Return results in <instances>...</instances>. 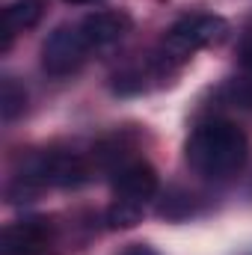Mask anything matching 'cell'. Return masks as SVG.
I'll return each mask as SVG.
<instances>
[{"label":"cell","mask_w":252,"mask_h":255,"mask_svg":"<svg viewBox=\"0 0 252 255\" xmlns=\"http://www.w3.org/2000/svg\"><path fill=\"white\" fill-rule=\"evenodd\" d=\"M229 36V21L220 15H184L178 18L160 39L157 51L151 54L148 65L154 68V74H169L175 68L187 63L190 57L202 48L220 45Z\"/></svg>","instance_id":"cell-2"},{"label":"cell","mask_w":252,"mask_h":255,"mask_svg":"<svg viewBox=\"0 0 252 255\" xmlns=\"http://www.w3.org/2000/svg\"><path fill=\"white\" fill-rule=\"evenodd\" d=\"M65 3H71V6H89V3H98V0H65Z\"/></svg>","instance_id":"cell-16"},{"label":"cell","mask_w":252,"mask_h":255,"mask_svg":"<svg viewBox=\"0 0 252 255\" xmlns=\"http://www.w3.org/2000/svg\"><path fill=\"white\" fill-rule=\"evenodd\" d=\"M157 208L154 214L166 223H181V220H190L199 214V196L193 190H184V187H166L163 193H157Z\"/></svg>","instance_id":"cell-9"},{"label":"cell","mask_w":252,"mask_h":255,"mask_svg":"<svg viewBox=\"0 0 252 255\" xmlns=\"http://www.w3.org/2000/svg\"><path fill=\"white\" fill-rule=\"evenodd\" d=\"M148 74H154V68H122L113 74V92L116 95H139L148 89Z\"/></svg>","instance_id":"cell-12"},{"label":"cell","mask_w":252,"mask_h":255,"mask_svg":"<svg viewBox=\"0 0 252 255\" xmlns=\"http://www.w3.org/2000/svg\"><path fill=\"white\" fill-rule=\"evenodd\" d=\"M190 169L208 181H226L238 175L250 157V139L244 128L229 119H208L193 128L184 145Z\"/></svg>","instance_id":"cell-1"},{"label":"cell","mask_w":252,"mask_h":255,"mask_svg":"<svg viewBox=\"0 0 252 255\" xmlns=\"http://www.w3.org/2000/svg\"><path fill=\"white\" fill-rule=\"evenodd\" d=\"M57 226L48 217H24L3 229L0 255H54Z\"/></svg>","instance_id":"cell-4"},{"label":"cell","mask_w":252,"mask_h":255,"mask_svg":"<svg viewBox=\"0 0 252 255\" xmlns=\"http://www.w3.org/2000/svg\"><path fill=\"white\" fill-rule=\"evenodd\" d=\"M217 95L226 104L238 107V110H252V77H232V80H226Z\"/></svg>","instance_id":"cell-13"},{"label":"cell","mask_w":252,"mask_h":255,"mask_svg":"<svg viewBox=\"0 0 252 255\" xmlns=\"http://www.w3.org/2000/svg\"><path fill=\"white\" fill-rule=\"evenodd\" d=\"M89 42L86 36L80 33V24H63L57 27L45 45H42V68L51 74V77H65V74H74L80 65L86 63L89 57Z\"/></svg>","instance_id":"cell-5"},{"label":"cell","mask_w":252,"mask_h":255,"mask_svg":"<svg viewBox=\"0 0 252 255\" xmlns=\"http://www.w3.org/2000/svg\"><path fill=\"white\" fill-rule=\"evenodd\" d=\"M113 193L119 199H130V202H148L160 193V181L151 163L145 160H130L113 175Z\"/></svg>","instance_id":"cell-7"},{"label":"cell","mask_w":252,"mask_h":255,"mask_svg":"<svg viewBox=\"0 0 252 255\" xmlns=\"http://www.w3.org/2000/svg\"><path fill=\"white\" fill-rule=\"evenodd\" d=\"M27 110V92L15 77H3L0 83V116L3 122H15Z\"/></svg>","instance_id":"cell-11"},{"label":"cell","mask_w":252,"mask_h":255,"mask_svg":"<svg viewBox=\"0 0 252 255\" xmlns=\"http://www.w3.org/2000/svg\"><path fill=\"white\" fill-rule=\"evenodd\" d=\"M130 27H133V21L125 9H101L80 21V33L86 36L92 51H104V48L122 42L130 33Z\"/></svg>","instance_id":"cell-6"},{"label":"cell","mask_w":252,"mask_h":255,"mask_svg":"<svg viewBox=\"0 0 252 255\" xmlns=\"http://www.w3.org/2000/svg\"><path fill=\"white\" fill-rule=\"evenodd\" d=\"M119 255H160V253H157L151 244H127Z\"/></svg>","instance_id":"cell-15"},{"label":"cell","mask_w":252,"mask_h":255,"mask_svg":"<svg viewBox=\"0 0 252 255\" xmlns=\"http://www.w3.org/2000/svg\"><path fill=\"white\" fill-rule=\"evenodd\" d=\"M39 18H42V3L39 0H15V3H9L3 9V45H0V51H9L15 33H24V30L36 27Z\"/></svg>","instance_id":"cell-8"},{"label":"cell","mask_w":252,"mask_h":255,"mask_svg":"<svg viewBox=\"0 0 252 255\" xmlns=\"http://www.w3.org/2000/svg\"><path fill=\"white\" fill-rule=\"evenodd\" d=\"M250 199H252V184H250Z\"/></svg>","instance_id":"cell-17"},{"label":"cell","mask_w":252,"mask_h":255,"mask_svg":"<svg viewBox=\"0 0 252 255\" xmlns=\"http://www.w3.org/2000/svg\"><path fill=\"white\" fill-rule=\"evenodd\" d=\"M238 63H241V68L247 74H252V15H250V21L244 24V33L238 39Z\"/></svg>","instance_id":"cell-14"},{"label":"cell","mask_w":252,"mask_h":255,"mask_svg":"<svg viewBox=\"0 0 252 255\" xmlns=\"http://www.w3.org/2000/svg\"><path fill=\"white\" fill-rule=\"evenodd\" d=\"M142 214H145V205L142 202H130V199H113V205L107 208L104 214V223L107 229H133L142 223Z\"/></svg>","instance_id":"cell-10"},{"label":"cell","mask_w":252,"mask_h":255,"mask_svg":"<svg viewBox=\"0 0 252 255\" xmlns=\"http://www.w3.org/2000/svg\"><path fill=\"white\" fill-rule=\"evenodd\" d=\"M15 175L36 184L39 190L45 187L68 190V187L86 184L95 175V169L83 154H74V151H33L24 157V166Z\"/></svg>","instance_id":"cell-3"}]
</instances>
